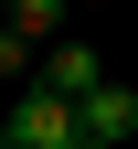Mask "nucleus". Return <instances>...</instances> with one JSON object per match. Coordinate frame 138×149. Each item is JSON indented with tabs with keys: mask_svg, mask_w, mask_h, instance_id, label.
I'll list each match as a JSON object with an SVG mask.
<instances>
[{
	"mask_svg": "<svg viewBox=\"0 0 138 149\" xmlns=\"http://www.w3.org/2000/svg\"><path fill=\"white\" fill-rule=\"evenodd\" d=\"M43 85H53V96H74V107H85L96 85H106V64H96V43H53V53H43Z\"/></svg>",
	"mask_w": 138,
	"mask_h": 149,
	"instance_id": "obj_2",
	"label": "nucleus"
},
{
	"mask_svg": "<svg viewBox=\"0 0 138 149\" xmlns=\"http://www.w3.org/2000/svg\"><path fill=\"white\" fill-rule=\"evenodd\" d=\"M11 139H21V149H74V139H85V107L53 96L43 74H32L21 96H11Z\"/></svg>",
	"mask_w": 138,
	"mask_h": 149,
	"instance_id": "obj_1",
	"label": "nucleus"
},
{
	"mask_svg": "<svg viewBox=\"0 0 138 149\" xmlns=\"http://www.w3.org/2000/svg\"><path fill=\"white\" fill-rule=\"evenodd\" d=\"M11 32H21V43H64V0H11Z\"/></svg>",
	"mask_w": 138,
	"mask_h": 149,
	"instance_id": "obj_4",
	"label": "nucleus"
},
{
	"mask_svg": "<svg viewBox=\"0 0 138 149\" xmlns=\"http://www.w3.org/2000/svg\"><path fill=\"white\" fill-rule=\"evenodd\" d=\"M21 74H32V43H21L11 22H0V85H21Z\"/></svg>",
	"mask_w": 138,
	"mask_h": 149,
	"instance_id": "obj_5",
	"label": "nucleus"
},
{
	"mask_svg": "<svg viewBox=\"0 0 138 149\" xmlns=\"http://www.w3.org/2000/svg\"><path fill=\"white\" fill-rule=\"evenodd\" d=\"M74 149H106V139H74Z\"/></svg>",
	"mask_w": 138,
	"mask_h": 149,
	"instance_id": "obj_6",
	"label": "nucleus"
},
{
	"mask_svg": "<svg viewBox=\"0 0 138 149\" xmlns=\"http://www.w3.org/2000/svg\"><path fill=\"white\" fill-rule=\"evenodd\" d=\"M128 128H138V85H117V74H106V85H96V96H85V139H128Z\"/></svg>",
	"mask_w": 138,
	"mask_h": 149,
	"instance_id": "obj_3",
	"label": "nucleus"
}]
</instances>
